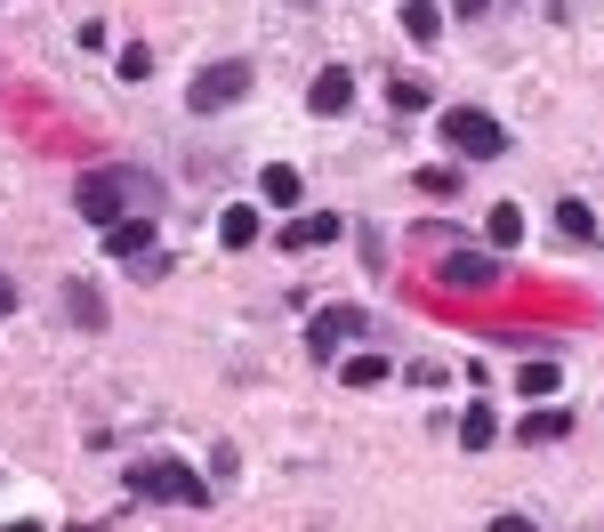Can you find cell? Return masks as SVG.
Segmentation results:
<instances>
[{
  "label": "cell",
  "mask_w": 604,
  "mask_h": 532,
  "mask_svg": "<svg viewBox=\"0 0 604 532\" xmlns=\"http://www.w3.org/2000/svg\"><path fill=\"white\" fill-rule=\"evenodd\" d=\"M73 210L89 218L97 234L113 227V218H137V210H161V178L137 170V161H106V170H89L73 186Z\"/></svg>",
  "instance_id": "cell-1"
},
{
  "label": "cell",
  "mask_w": 604,
  "mask_h": 532,
  "mask_svg": "<svg viewBox=\"0 0 604 532\" xmlns=\"http://www.w3.org/2000/svg\"><path fill=\"white\" fill-rule=\"evenodd\" d=\"M435 130L451 137V154H460V161H499V154H508V130H499L484 106H444Z\"/></svg>",
  "instance_id": "cell-2"
},
{
  "label": "cell",
  "mask_w": 604,
  "mask_h": 532,
  "mask_svg": "<svg viewBox=\"0 0 604 532\" xmlns=\"http://www.w3.org/2000/svg\"><path fill=\"white\" fill-rule=\"evenodd\" d=\"M130 493H137V500H178V508H202V500H210V484H202L194 468H178V460H137V468H130Z\"/></svg>",
  "instance_id": "cell-3"
},
{
  "label": "cell",
  "mask_w": 604,
  "mask_h": 532,
  "mask_svg": "<svg viewBox=\"0 0 604 532\" xmlns=\"http://www.w3.org/2000/svg\"><path fill=\"white\" fill-rule=\"evenodd\" d=\"M250 97V65L242 57H218V65H202L194 81H185V106L194 113H226V106H242Z\"/></svg>",
  "instance_id": "cell-4"
},
{
  "label": "cell",
  "mask_w": 604,
  "mask_h": 532,
  "mask_svg": "<svg viewBox=\"0 0 604 532\" xmlns=\"http://www.w3.org/2000/svg\"><path fill=\"white\" fill-rule=\"evenodd\" d=\"M355 331H363V306H323V315L306 323V355H315V363H323V355H339V347L355 339Z\"/></svg>",
  "instance_id": "cell-5"
},
{
  "label": "cell",
  "mask_w": 604,
  "mask_h": 532,
  "mask_svg": "<svg viewBox=\"0 0 604 532\" xmlns=\"http://www.w3.org/2000/svg\"><path fill=\"white\" fill-rule=\"evenodd\" d=\"M435 282H451V291H499V258H484V251H451L444 266H435Z\"/></svg>",
  "instance_id": "cell-6"
},
{
  "label": "cell",
  "mask_w": 604,
  "mask_h": 532,
  "mask_svg": "<svg viewBox=\"0 0 604 532\" xmlns=\"http://www.w3.org/2000/svg\"><path fill=\"white\" fill-rule=\"evenodd\" d=\"M106 258H154V210L113 218V227H106Z\"/></svg>",
  "instance_id": "cell-7"
},
{
  "label": "cell",
  "mask_w": 604,
  "mask_h": 532,
  "mask_svg": "<svg viewBox=\"0 0 604 532\" xmlns=\"http://www.w3.org/2000/svg\"><path fill=\"white\" fill-rule=\"evenodd\" d=\"M306 106H315L323 121H339L347 106H355V73H347V65H330V73H315V89H306Z\"/></svg>",
  "instance_id": "cell-8"
},
{
  "label": "cell",
  "mask_w": 604,
  "mask_h": 532,
  "mask_svg": "<svg viewBox=\"0 0 604 532\" xmlns=\"http://www.w3.org/2000/svg\"><path fill=\"white\" fill-rule=\"evenodd\" d=\"M565 436H572V412H556V403H532L524 427H516V444H532V452L540 444H565Z\"/></svg>",
  "instance_id": "cell-9"
},
{
  "label": "cell",
  "mask_w": 604,
  "mask_h": 532,
  "mask_svg": "<svg viewBox=\"0 0 604 532\" xmlns=\"http://www.w3.org/2000/svg\"><path fill=\"white\" fill-rule=\"evenodd\" d=\"M65 315H73V331H106V299H97V282H89V275H73V282H65Z\"/></svg>",
  "instance_id": "cell-10"
},
{
  "label": "cell",
  "mask_w": 604,
  "mask_h": 532,
  "mask_svg": "<svg viewBox=\"0 0 604 532\" xmlns=\"http://www.w3.org/2000/svg\"><path fill=\"white\" fill-rule=\"evenodd\" d=\"M556 387H565V363H548V355H532L524 372H516V396H532V403H548Z\"/></svg>",
  "instance_id": "cell-11"
},
{
  "label": "cell",
  "mask_w": 604,
  "mask_h": 532,
  "mask_svg": "<svg viewBox=\"0 0 604 532\" xmlns=\"http://www.w3.org/2000/svg\"><path fill=\"white\" fill-rule=\"evenodd\" d=\"M315 242H339V218H330V210L290 218V227H282V251H315Z\"/></svg>",
  "instance_id": "cell-12"
},
{
  "label": "cell",
  "mask_w": 604,
  "mask_h": 532,
  "mask_svg": "<svg viewBox=\"0 0 604 532\" xmlns=\"http://www.w3.org/2000/svg\"><path fill=\"white\" fill-rule=\"evenodd\" d=\"M460 444H468V452H492V444H499V412H492V403H468V412H460Z\"/></svg>",
  "instance_id": "cell-13"
},
{
  "label": "cell",
  "mask_w": 604,
  "mask_h": 532,
  "mask_svg": "<svg viewBox=\"0 0 604 532\" xmlns=\"http://www.w3.org/2000/svg\"><path fill=\"white\" fill-rule=\"evenodd\" d=\"M258 194H266V202H299V194H306V178L290 170V161H266V170H258Z\"/></svg>",
  "instance_id": "cell-14"
},
{
  "label": "cell",
  "mask_w": 604,
  "mask_h": 532,
  "mask_svg": "<svg viewBox=\"0 0 604 532\" xmlns=\"http://www.w3.org/2000/svg\"><path fill=\"white\" fill-rule=\"evenodd\" d=\"M403 33L420 40V49H435V33H444V9H435V0H411V9H403Z\"/></svg>",
  "instance_id": "cell-15"
},
{
  "label": "cell",
  "mask_w": 604,
  "mask_h": 532,
  "mask_svg": "<svg viewBox=\"0 0 604 532\" xmlns=\"http://www.w3.org/2000/svg\"><path fill=\"white\" fill-rule=\"evenodd\" d=\"M484 234H492V251H516L524 242V218L508 210V202H492V218H484Z\"/></svg>",
  "instance_id": "cell-16"
},
{
  "label": "cell",
  "mask_w": 604,
  "mask_h": 532,
  "mask_svg": "<svg viewBox=\"0 0 604 532\" xmlns=\"http://www.w3.org/2000/svg\"><path fill=\"white\" fill-rule=\"evenodd\" d=\"M556 234H572V242H596V210H589V202H556Z\"/></svg>",
  "instance_id": "cell-17"
},
{
  "label": "cell",
  "mask_w": 604,
  "mask_h": 532,
  "mask_svg": "<svg viewBox=\"0 0 604 532\" xmlns=\"http://www.w3.org/2000/svg\"><path fill=\"white\" fill-rule=\"evenodd\" d=\"M218 242L250 251V242H258V210H226V218H218Z\"/></svg>",
  "instance_id": "cell-18"
},
{
  "label": "cell",
  "mask_w": 604,
  "mask_h": 532,
  "mask_svg": "<svg viewBox=\"0 0 604 532\" xmlns=\"http://www.w3.org/2000/svg\"><path fill=\"white\" fill-rule=\"evenodd\" d=\"M339 379H347V387H379V379H387V355H355Z\"/></svg>",
  "instance_id": "cell-19"
},
{
  "label": "cell",
  "mask_w": 604,
  "mask_h": 532,
  "mask_svg": "<svg viewBox=\"0 0 604 532\" xmlns=\"http://www.w3.org/2000/svg\"><path fill=\"white\" fill-rule=\"evenodd\" d=\"M121 81H154V49H145V40L121 49Z\"/></svg>",
  "instance_id": "cell-20"
},
{
  "label": "cell",
  "mask_w": 604,
  "mask_h": 532,
  "mask_svg": "<svg viewBox=\"0 0 604 532\" xmlns=\"http://www.w3.org/2000/svg\"><path fill=\"white\" fill-rule=\"evenodd\" d=\"M420 194H460V170H420Z\"/></svg>",
  "instance_id": "cell-21"
},
{
  "label": "cell",
  "mask_w": 604,
  "mask_h": 532,
  "mask_svg": "<svg viewBox=\"0 0 604 532\" xmlns=\"http://www.w3.org/2000/svg\"><path fill=\"white\" fill-rule=\"evenodd\" d=\"M16 315V282H0V323H9Z\"/></svg>",
  "instance_id": "cell-22"
},
{
  "label": "cell",
  "mask_w": 604,
  "mask_h": 532,
  "mask_svg": "<svg viewBox=\"0 0 604 532\" xmlns=\"http://www.w3.org/2000/svg\"><path fill=\"white\" fill-rule=\"evenodd\" d=\"M492 532H532L524 517H492Z\"/></svg>",
  "instance_id": "cell-23"
},
{
  "label": "cell",
  "mask_w": 604,
  "mask_h": 532,
  "mask_svg": "<svg viewBox=\"0 0 604 532\" xmlns=\"http://www.w3.org/2000/svg\"><path fill=\"white\" fill-rule=\"evenodd\" d=\"M484 9H492V0H460V16H484Z\"/></svg>",
  "instance_id": "cell-24"
},
{
  "label": "cell",
  "mask_w": 604,
  "mask_h": 532,
  "mask_svg": "<svg viewBox=\"0 0 604 532\" xmlns=\"http://www.w3.org/2000/svg\"><path fill=\"white\" fill-rule=\"evenodd\" d=\"M0 532H49V524H0Z\"/></svg>",
  "instance_id": "cell-25"
}]
</instances>
